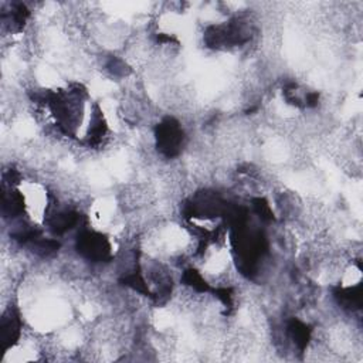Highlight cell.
I'll list each match as a JSON object with an SVG mask.
<instances>
[{
  "label": "cell",
  "instance_id": "7a4b0ae2",
  "mask_svg": "<svg viewBox=\"0 0 363 363\" xmlns=\"http://www.w3.org/2000/svg\"><path fill=\"white\" fill-rule=\"evenodd\" d=\"M77 250L79 255L92 262H104L111 258V244L105 235L85 230L78 234Z\"/></svg>",
  "mask_w": 363,
  "mask_h": 363
},
{
  "label": "cell",
  "instance_id": "6da1fadb",
  "mask_svg": "<svg viewBox=\"0 0 363 363\" xmlns=\"http://www.w3.org/2000/svg\"><path fill=\"white\" fill-rule=\"evenodd\" d=\"M184 143V132L180 123L173 118H166L156 126V146L166 157L180 153Z\"/></svg>",
  "mask_w": 363,
  "mask_h": 363
}]
</instances>
